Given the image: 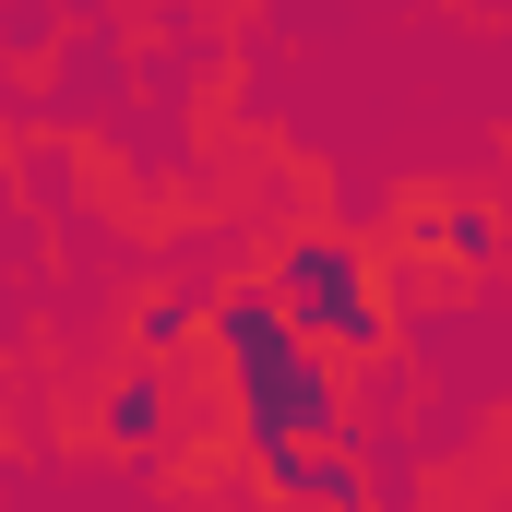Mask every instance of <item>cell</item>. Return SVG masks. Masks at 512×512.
Returning a JSON list of instances; mask_svg holds the SVG:
<instances>
[{
  "instance_id": "6da1fadb",
  "label": "cell",
  "mask_w": 512,
  "mask_h": 512,
  "mask_svg": "<svg viewBox=\"0 0 512 512\" xmlns=\"http://www.w3.org/2000/svg\"><path fill=\"white\" fill-rule=\"evenodd\" d=\"M215 346H227L239 393H251L262 441L334 429V382H322V358L298 346V310H286V298H227V310H215Z\"/></svg>"
},
{
  "instance_id": "7a4b0ae2",
  "label": "cell",
  "mask_w": 512,
  "mask_h": 512,
  "mask_svg": "<svg viewBox=\"0 0 512 512\" xmlns=\"http://www.w3.org/2000/svg\"><path fill=\"white\" fill-rule=\"evenodd\" d=\"M274 298H286V310H310V322H322L334 346H370V334H382V310L358 298V262L334 251V239H310V251H286V286H274Z\"/></svg>"
},
{
  "instance_id": "3957f363",
  "label": "cell",
  "mask_w": 512,
  "mask_h": 512,
  "mask_svg": "<svg viewBox=\"0 0 512 512\" xmlns=\"http://www.w3.org/2000/svg\"><path fill=\"white\" fill-rule=\"evenodd\" d=\"M108 429H120V441H143V429H155V382H120V405H108Z\"/></svg>"
}]
</instances>
